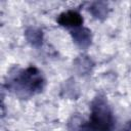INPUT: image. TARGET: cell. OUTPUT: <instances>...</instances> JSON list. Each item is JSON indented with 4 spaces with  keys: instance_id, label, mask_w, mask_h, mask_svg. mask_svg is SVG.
Returning a JSON list of instances; mask_svg holds the SVG:
<instances>
[{
    "instance_id": "cell-1",
    "label": "cell",
    "mask_w": 131,
    "mask_h": 131,
    "mask_svg": "<svg viewBox=\"0 0 131 131\" xmlns=\"http://www.w3.org/2000/svg\"><path fill=\"white\" fill-rule=\"evenodd\" d=\"M45 80L36 67H28L16 74L8 83L9 89L21 97H27L43 90Z\"/></svg>"
},
{
    "instance_id": "cell-2",
    "label": "cell",
    "mask_w": 131,
    "mask_h": 131,
    "mask_svg": "<svg viewBox=\"0 0 131 131\" xmlns=\"http://www.w3.org/2000/svg\"><path fill=\"white\" fill-rule=\"evenodd\" d=\"M90 131H113L115 120L113 112L103 98H95L91 104L90 120L86 124Z\"/></svg>"
},
{
    "instance_id": "cell-3",
    "label": "cell",
    "mask_w": 131,
    "mask_h": 131,
    "mask_svg": "<svg viewBox=\"0 0 131 131\" xmlns=\"http://www.w3.org/2000/svg\"><path fill=\"white\" fill-rule=\"evenodd\" d=\"M56 21L66 28H78L83 24L82 15L75 10H68L60 13L56 19Z\"/></svg>"
},
{
    "instance_id": "cell-4",
    "label": "cell",
    "mask_w": 131,
    "mask_h": 131,
    "mask_svg": "<svg viewBox=\"0 0 131 131\" xmlns=\"http://www.w3.org/2000/svg\"><path fill=\"white\" fill-rule=\"evenodd\" d=\"M71 36H72L73 41L75 42V44L78 45L82 49H85L88 46H90L91 41H92L91 31L88 28H85V27L75 28L71 32Z\"/></svg>"
},
{
    "instance_id": "cell-5",
    "label": "cell",
    "mask_w": 131,
    "mask_h": 131,
    "mask_svg": "<svg viewBox=\"0 0 131 131\" xmlns=\"http://www.w3.org/2000/svg\"><path fill=\"white\" fill-rule=\"evenodd\" d=\"M73 66H74V71L78 75L86 76L91 72V70L94 66V62L88 55L81 54L75 58Z\"/></svg>"
},
{
    "instance_id": "cell-6",
    "label": "cell",
    "mask_w": 131,
    "mask_h": 131,
    "mask_svg": "<svg viewBox=\"0 0 131 131\" xmlns=\"http://www.w3.org/2000/svg\"><path fill=\"white\" fill-rule=\"evenodd\" d=\"M25 37L27 41L35 47H39L43 43V32L36 27H29L25 31Z\"/></svg>"
},
{
    "instance_id": "cell-7",
    "label": "cell",
    "mask_w": 131,
    "mask_h": 131,
    "mask_svg": "<svg viewBox=\"0 0 131 131\" xmlns=\"http://www.w3.org/2000/svg\"><path fill=\"white\" fill-rule=\"evenodd\" d=\"M89 11L94 18L103 20L108 14V5L103 1H95L90 4Z\"/></svg>"
},
{
    "instance_id": "cell-8",
    "label": "cell",
    "mask_w": 131,
    "mask_h": 131,
    "mask_svg": "<svg viewBox=\"0 0 131 131\" xmlns=\"http://www.w3.org/2000/svg\"><path fill=\"white\" fill-rule=\"evenodd\" d=\"M82 124H83V121L81 120V118H80L79 116L75 115V116H73V117L71 118V120L69 121L68 127H69L70 131H78V130L80 129V127L82 126Z\"/></svg>"
},
{
    "instance_id": "cell-9",
    "label": "cell",
    "mask_w": 131,
    "mask_h": 131,
    "mask_svg": "<svg viewBox=\"0 0 131 131\" xmlns=\"http://www.w3.org/2000/svg\"><path fill=\"white\" fill-rule=\"evenodd\" d=\"M73 87H75V84L74 83H67V86H66V88L67 89H73ZM68 93H69V91H66V94L68 95ZM72 95H73V97H76V95H75V92H73L72 91V93H71V96L70 97H72Z\"/></svg>"
},
{
    "instance_id": "cell-10",
    "label": "cell",
    "mask_w": 131,
    "mask_h": 131,
    "mask_svg": "<svg viewBox=\"0 0 131 131\" xmlns=\"http://www.w3.org/2000/svg\"><path fill=\"white\" fill-rule=\"evenodd\" d=\"M125 131H127V130H125Z\"/></svg>"
}]
</instances>
